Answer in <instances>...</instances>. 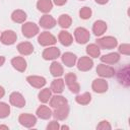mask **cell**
<instances>
[{"label": "cell", "instance_id": "cell-11", "mask_svg": "<svg viewBox=\"0 0 130 130\" xmlns=\"http://www.w3.org/2000/svg\"><path fill=\"white\" fill-rule=\"evenodd\" d=\"M9 100H10L11 105H13L15 107H18V108H22L25 105V100L22 96V94L19 93V92H16V91H14L10 94Z\"/></svg>", "mask_w": 130, "mask_h": 130}, {"label": "cell", "instance_id": "cell-8", "mask_svg": "<svg viewBox=\"0 0 130 130\" xmlns=\"http://www.w3.org/2000/svg\"><path fill=\"white\" fill-rule=\"evenodd\" d=\"M16 39H17V36L13 30H5V31L2 32V35L0 37V41L4 45H12V44H14Z\"/></svg>", "mask_w": 130, "mask_h": 130}, {"label": "cell", "instance_id": "cell-13", "mask_svg": "<svg viewBox=\"0 0 130 130\" xmlns=\"http://www.w3.org/2000/svg\"><path fill=\"white\" fill-rule=\"evenodd\" d=\"M59 56H60V50L56 47L47 48L43 52V58L45 60H53V59L58 58Z\"/></svg>", "mask_w": 130, "mask_h": 130}, {"label": "cell", "instance_id": "cell-24", "mask_svg": "<svg viewBox=\"0 0 130 130\" xmlns=\"http://www.w3.org/2000/svg\"><path fill=\"white\" fill-rule=\"evenodd\" d=\"M63 88H64V80L61 78L53 80L51 87H50L51 91H53L55 93H61L63 91Z\"/></svg>", "mask_w": 130, "mask_h": 130}, {"label": "cell", "instance_id": "cell-41", "mask_svg": "<svg viewBox=\"0 0 130 130\" xmlns=\"http://www.w3.org/2000/svg\"><path fill=\"white\" fill-rule=\"evenodd\" d=\"M4 62H5V58L2 57V56H0V66H2L4 64Z\"/></svg>", "mask_w": 130, "mask_h": 130}, {"label": "cell", "instance_id": "cell-37", "mask_svg": "<svg viewBox=\"0 0 130 130\" xmlns=\"http://www.w3.org/2000/svg\"><path fill=\"white\" fill-rule=\"evenodd\" d=\"M96 129H111V125L107 121H102L98 126Z\"/></svg>", "mask_w": 130, "mask_h": 130}, {"label": "cell", "instance_id": "cell-28", "mask_svg": "<svg viewBox=\"0 0 130 130\" xmlns=\"http://www.w3.org/2000/svg\"><path fill=\"white\" fill-rule=\"evenodd\" d=\"M37 115L42 119H49L52 116V111L47 106H41L37 110Z\"/></svg>", "mask_w": 130, "mask_h": 130}, {"label": "cell", "instance_id": "cell-27", "mask_svg": "<svg viewBox=\"0 0 130 130\" xmlns=\"http://www.w3.org/2000/svg\"><path fill=\"white\" fill-rule=\"evenodd\" d=\"M50 71L52 73L53 76L55 77H59L61 75H63V67L61 66L60 63L58 62H53L50 66Z\"/></svg>", "mask_w": 130, "mask_h": 130}, {"label": "cell", "instance_id": "cell-5", "mask_svg": "<svg viewBox=\"0 0 130 130\" xmlns=\"http://www.w3.org/2000/svg\"><path fill=\"white\" fill-rule=\"evenodd\" d=\"M38 42L42 46H51V45H54L57 41H56V38L52 34L48 31H44L39 36Z\"/></svg>", "mask_w": 130, "mask_h": 130}, {"label": "cell", "instance_id": "cell-7", "mask_svg": "<svg viewBox=\"0 0 130 130\" xmlns=\"http://www.w3.org/2000/svg\"><path fill=\"white\" fill-rule=\"evenodd\" d=\"M19 123L24 126V127H27V128H30L32 126H35V124L37 123V118L30 114H21L19 116V119H18Z\"/></svg>", "mask_w": 130, "mask_h": 130}, {"label": "cell", "instance_id": "cell-35", "mask_svg": "<svg viewBox=\"0 0 130 130\" xmlns=\"http://www.w3.org/2000/svg\"><path fill=\"white\" fill-rule=\"evenodd\" d=\"M119 52L125 55H129L130 54V47L128 44H122L119 47Z\"/></svg>", "mask_w": 130, "mask_h": 130}, {"label": "cell", "instance_id": "cell-4", "mask_svg": "<svg viewBox=\"0 0 130 130\" xmlns=\"http://www.w3.org/2000/svg\"><path fill=\"white\" fill-rule=\"evenodd\" d=\"M22 35L26 38H32L39 32V27L34 22H25L22 25Z\"/></svg>", "mask_w": 130, "mask_h": 130}, {"label": "cell", "instance_id": "cell-6", "mask_svg": "<svg viewBox=\"0 0 130 130\" xmlns=\"http://www.w3.org/2000/svg\"><path fill=\"white\" fill-rule=\"evenodd\" d=\"M96 72L100 76L102 77H106V78H110L113 77L115 74V70L113 67L106 65V64H99L96 67Z\"/></svg>", "mask_w": 130, "mask_h": 130}, {"label": "cell", "instance_id": "cell-17", "mask_svg": "<svg viewBox=\"0 0 130 130\" xmlns=\"http://www.w3.org/2000/svg\"><path fill=\"white\" fill-rule=\"evenodd\" d=\"M120 60V55L118 53H110L107 55H104L101 57V61L106 63V64H115L117 62H119Z\"/></svg>", "mask_w": 130, "mask_h": 130}, {"label": "cell", "instance_id": "cell-1", "mask_svg": "<svg viewBox=\"0 0 130 130\" xmlns=\"http://www.w3.org/2000/svg\"><path fill=\"white\" fill-rule=\"evenodd\" d=\"M65 82L68 85L69 89L73 93H77L80 90L79 83L77 82V77L73 72H69L65 75Z\"/></svg>", "mask_w": 130, "mask_h": 130}, {"label": "cell", "instance_id": "cell-20", "mask_svg": "<svg viewBox=\"0 0 130 130\" xmlns=\"http://www.w3.org/2000/svg\"><path fill=\"white\" fill-rule=\"evenodd\" d=\"M17 50L22 55H29L34 52V47L28 42H23L17 45Z\"/></svg>", "mask_w": 130, "mask_h": 130}, {"label": "cell", "instance_id": "cell-3", "mask_svg": "<svg viewBox=\"0 0 130 130\" xmlns=\"http://www.w3.org/2000/svg\"><path fill=\"white\" fill-rule=\"evenodd\" d=\"M96 44L99 47L103 49H114L117 46V40L114 37H104L96 40Z\"/></svg>", "mask_w": 130, "mask_h": 130}, {"label": "cell", "instance_id": "cell-32", "mask_svg": "<svg viewBox=\"0 0 130 130\" xmlns=\"http://www.w3.org/2000/svg\"><path fill=\"white\" fill-rule=\"evenodd\" d=\"M51 93H52V91H51L50 88H44L39 93V100L42 103H47L51 99Z\"/></svg>", "mask_w": 130, "mask_h": 130}, {"label": "cell", "instance_id": "cell-31", "mask_svg": "<svg viewBox=\"0 0 130 130\" xmlns=\"http://www.w3.org/2000/svg\"><path fill=\"white\" fill-rule=\"evenodd\" d=\"M75 101L80 105H87L91 101V95L89 92H84L80 95H77L75 98Z\"/></svg>", "mask_w": 130, "mask_h": 130}, {"label": "cell", "instance_id": "cell-14", "mask_svg": "<svg viewBox=\"0 0 130 130\" xmlns=\"http://www.w3.org/2000/svg\"><path fill=\"white\" fill-rule=\"evenodd\" d=\"M92 89H93V91L99 92V93L105 92L108 89V83L104 79H100V78L94 79L92 82Z\"/></svg>", "mask_w": 130, "mask_h": 130}, {"label": "cell", "instance_id": "cell-22", "mask_svg": "<svg viewBox=\"0 0 130 130\" xmlns=\"http://www.w3.org/2000/svg\"><path fill=\"white\" fill-rule=\"evenodd\" d=\"M52 7H53V3L51 0H39L37 3V8L44 13L49 12L52 9Z\"/></svg>", "mask_w": 130, "mask_h": 130}, {"label": "cell", "instance_id": "cell-43", "mask_svg": "<svg viewBox=\"0 0 130 130\" xmlns=\"http://www.w3.org/2000/svg\"><path fill=\"white\" fill-rule=\"evenodd\" d=\"M61 129H68V127H67V126H62Z\"/></svg>", "mask_w": 130, "mask_h": 130}, {"label": "cell", "instance_id": "cell-38", "mask_svg": "<svg viewBox=\"0 0 130 130\" xmlns=\"http://www.w3.org/2000/svg\"><path fill=\"white\" fill-rule=\"evenodd\" d=\"M66 1H67V0H54V3H55L56 5L61 6V5H64V4L66 3Z\"/></svg>", "mask_w": 130, "mask_h": 130}, {"label": "cell", "instance_id": "cell-34", "mask_svg": "<svg viewBox=\"0 0 130 130\" xmlns=\"http://www.w3.org/2000/svg\"><path fill=\"white\" fill-rule=\"evenodd\" d=\"M79 15L82 19H88L91 16V9L89 7H82L79 11Z\"/></svg>", "mask_w": 130, "mask_h": 130}, {"label": "cell", "instance_id": "cell-16", "mask_svg": "<svg viewBox=\"0 0 130 130\" xmlns=\"http://www.w3.org/2000/svg\"><path fill=\"white\" fill-rule=\"evenodd\" d=\"M26 80L31 86L37 88H41L46 84V79L41 76H28Z\"/></svg>", "mask_w": 130, "mask_h": 130}, {"label": "cell", "instance_id": "cell-26", "mask_svg": "<svg viewBox=\"0 0 130 130\" xmlns=\"http://www.w3.org/2000/svg\"><path fill=\"white\" fill-rule=\"evenodd\" d=\"M11 18L14 22L17 23H22L25 19H26V13L20 9H17L15 11H13V13L11 14Z\"/></svg>", "mask_w": 130, "mask_h": 130}, {"label": "cell", "instance_id": "cell-23", "mask_svg": "<svg viewBox=\"0 0 130 130\" xmlns=\"http://www.w3.org/2000/svg\"><path fill=\"white\" fill-rule=\"evenodd\" d=\"M62 61L63 63L68 66V67H72L73 65H75V62H76V56L73 54V53H70V52H67V53H64L63 56H62Z\"/></svg>", "mask_w": 130, "mask_h": 130}, {"label": "cell", "instance_id": "cell-2", "mask_svg": "<svg viewBox=\"0 0 130 130\" xmlns=\"http://www.w3.org/2000/svg\"><path fill=\"white\" fill-rule=\"evenodd\" d=\"M74 37H75V40L78 44H85L89 41L90 35H89V31L86 28L77 27L74 31Z\"/></svg>", "mask_w": 130, "mask_h": 130}, {"label": "cell", "instance_id": "cell-40", "mask_svg": "<svg viewBox=\"0 0 130 130\" xmlns=\"http://www.w3.org/2000/svg\"><path fill=\"white\" fill-rule=\"evenodd\" d=\"M108 1L109 0H95V2L99 3V4H106Z\"/></svg>", "mask_w": 130, "mask_h": 130}, {"label": "cell", "instance_id": "cell-12", "mask_svg": "<svg viewBox=\"0 0 130 130\" xmlns=\"http://www.w3.org/2000/svg\"><path fill=\"white\" fill-rule=\"evenodd\" d=\"M68 114H69V107L67 104H65L59 108H56V110L53 113V116L57 120H64L67 118Z\"/></svg>", "mask_w": 130, "mask_h": 130}, {"label": "cell", "instance_id": "cell-18", "mask_svg": "<svg viewBox=\"0 0 130 130\" xmlns=\"http://www.w3.org/2000/svg\"><path fill=\"white\" fill-rule=\"evenodd\" d=\"M11 64L13 65V67L16 70H18L20 72H23L26 68V61L22 57H14L11 60Z\"/></svg>", "mask_w": 130, "mask_h": 130}, {"label": "cell", "instance_id": "cell-33", "mask_svg": "<svg viewBox=\"0 0 130 130\" xmlns=\"http://www.w3.org/2000/svg\"><path fill=\"white\" fill-rule=\"evenodd\" d=\"M10 108L5 103H0V118H5L9 115Z\"/></svg>", "mask_w": 130, "mask_h": 130}, {"label": "cell", "instance_id": "cell-10", "mask_svg": "<svg viewBox=\"0 0 130 130\" xmlns=\"http://www.w3.org/2000/svg\"><path fill=\"white\" fill-rule=\"evenodd\" d=\"M92 65H93L92 60H91L89 57L83 56V57H81V58L78 60L77 68H78L80 71H88L89 69L92 68Z\"/></svg>", "mask_w": 130, "mask_h": 130}, {"label": "cell", "instance_id": "cell-36", "mask_svg": "<svg viewBox=\"0 0 130 130\" xmlns=\"http://www.w3.org/2000/svg\"><path fill=\"white\" fill-rule=\"evenodd\" d=\"M60 127H59V124H58V122L57 121H52L48 126H47V129L48 130H57V129H59Z\"/></svg>", "mask_w": 130, "mask_h": 130}, {"label": "cell", "instance_id": "cell-42", "mask_svg": "<svg viewBox=\"0 0 130 130\" xmlns=\"http://www.w3.org/2000/svg\"><path fill=\"white\" fill-rule=\"evenodd\" d=\"M0 129H8L7 126H0Z\"/></svg>", "mask_w": 130, "mask_h": 130}, {"label": "cell", "instance_id": "cell-21", "mask_svg": "<svg viewBox=\"0 0 130 130\" xmlns=\"http://www.w3.org/2000/svg\"><path fill=\"white\" fill-rule=\"evenodd\" d=\"M58 38H59L60 43L63 46H70L72 44V41H73L72 36L68 31H66V30H61L59 32V37Z\"/></svg>", "mask_w": 130, "mask_h": 130}, {"label": "cell", "instance_id": "cell-39", "mask_svg": "<svg viewBox=\"0 0 130 130\" xmlns=\"http://www.w3.org/2000/svg\"><path fill=\"white\" fill-rule=\"evenodd\" d=\"M4 94H5L4 88H3L2 86H0V99H1V98H3V96H4Z\"/></svg>", "mask_w": 130, "mask_h": 130}, {"label": "cell", "instance_id": "cell-15", "mask_svg": "<svg viewBox=\"0 0 130 130\" xmlns=\"http://www.w3.org/2000/svg\"><path fill=\"white\" fill-rule=\"evenodd\" d=\"M40 24L42 27L44 28H52L55 26L56 24V20L54 17H52L51 15H44L40 18Z\"/></svg>", "mask_w": 130, "mask_h": 130}, {"label": "cell", "instance_id": "cell-29", "mask_svg": "<svg viewBox=\"0 0 130 130\" xmlns=\"http://www.w3.org/2000/svg\"><path fill=\"white\" fill-rule=\"evenodd\" d=\"M58 23L61 27L68 28L72 23V19L68 14H62V15H60V17L58 19Z\"/></svg>", "mask_w": 130, "mask_h": 130}, {"label": "cell", "instance_id": "cell-30", "mask_svg": "<svg viewBox=\"0 0 130 130\" xmlns=\"http://www.w3.org/2000/svg\"><path fill=\"white\" fill-rule=\"evenodd\" d=\"M86 53L90 56V57H93V58H98L100 56V53H101V50H100V47L95 44H90L86 47Z\"/></svg>", "mask_w": 130, "mask_h": 130}, {"label": "cell", "instance_id": "cell-44", "mask_svg": "<svg viewBox=\"0 0 130 130\" xmlns=\"http://www.w3.org/2000/svg\"><path fill=\"white\" fill-rule=\"evenodd\" d=\"M81 1H83V0H81Z\"/></svg>", "mask_w": 130, "mask_h": 130}, {"label": "cell", "instance_id": "cell-19", "mask_svg": "<svg viewBox=\"0 0 130 130\" xmlns=\"http://www.w3.org/2000/svg\"><path fill=\"white\" fill-rule=\"evenodd\" d=\"M107 30V24L103 20H98L92 25V31L95 36H102Z\"/></svg>", "mask_w": 130, "mask_h": 130}, {"label": "cell", "instance_id": "cell-9", "mask_svg": "<svg viewBox=\"0 0 130 130\" xmlns=\"http://www.w3.org/2000/svg\"><path fill=\"white\" fill-rule=\"evenodd\" d=\"M117 77L120 83H122L125 86L129 85V67L128 65H126L125 67H123L122 69H120L117 73Z\"/></svg>", "mask_w": 130, "mask_h": 130}, {"label": "cell", "instance_id": "cell-25", "mask_svg": "<svg viewBox=\"0 0 130 130\" xmlns=\"http://www.w3.org/2000/svg\"><path fill=\"white\" fill-rule=\"evenodd\" d=\"M65 104H67V100L62 95H54L51 98V101H50V106L55 109L59 108Z\"/></svg>", "mask_w": 130, "mask_h": 130}]
</instances>
